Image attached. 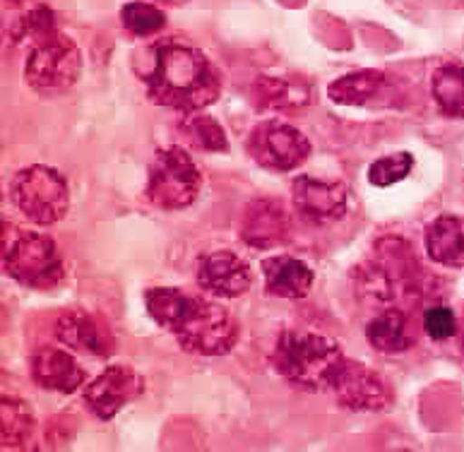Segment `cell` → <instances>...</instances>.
Listing matches in <instances>:
<instances>
[{"label": "cell", "instance_id": "obj_1", "mask_svg": "<svg viewBox=\"0 0 464 452\" xmlns=\"http://www.w3.org/2000/svg\"><path fill=\"white\" fill-rule=\"evenodd\" d=\"M150 97L161 106L195 113L215 104L222 80L205 53L193 46L164 42L154 49L152 70L145 75Z\"/></svg>", "mask_w": 464, "mask_h": 452}, {"label": "cell", "instance_id": "obj_2", "mask_svg": "<svg viewBox=\"0 0 464 452\" xmlns=\"http://www.w3.org/2000/svg\"><path fill=\"white\" fill-rule=\"evenodd\" d=\"M272 359L286 383L308 392L330 388L334 373L344 361L340 344L315 332H285Z\"/></svg>", "mask_w": 464, "mask_h": 452}, {"label": "cell", "instance_id": "obj_3", "mask_svg": "<svg viewBox=\"0 0 464 452\" xmlns=\"http://www.w3.org/2000/svg\"><path fill=\"white\" fill-rule=\"evenodd\" d=\"M3 270L17 284L46 292L61 284L63 258L56 244L36 231H17L3 244Z\"/></svg>", "mask_w": 464, "mask_h": 452}, {"label": "cell", "instance_id": "obj_4", "mask_svg": "<svg viewBox=\"0 0 464 452\" xmlns=\"http://www.w3.org/2000/svg\"><path fill=\"white\" fill-rule=\"evenodd\" d=\"M171 332L186 351L200 356H224L238 341V322L222 306L200 296H190V303Z\"/></svg>", "mask_w": 464, "mask_h": 452}, {"label": "cell", "instance_id": "obj_5", "mask_svg": "<svg viewBox=\"0 0 464 452\" xmlns=\"http://www.w3.org/2000/svg\"><path fill=\"white\" fill-rule=\"evenodd\" d=\"M145 193L154 207L167 212L190 207L200 195V171L190 154L180 147H167L154 154Z\"/></svg>", "mask_w": 464, "mask_h": 452}, {"label": "cell", "instance_id": "obj_6", "mask_svg": "<svg viewBox=\"0 0 464 452\" xmlns=\"http://www.w3.org/2000/svg\"><path fill=\"white\" fill-rule=\"evenodd\" d=\"M14 207L39 226L61 222L70 205L68 183L51 167H27L17 171L10 186Z\"/></svg>", "mask_w": 464, "mask_h": 452}, {"label": "cell", "instance_id": "obj_7", "mask_svg": "<svg viewBox=\"0 0 464 452\" xmlns=\"http://www.w3.org/2000/svg\"><path fill=\"white\" fill-rule=\"evenodd\" d=\"M82 72V56L68 36L53 34L29 51L24 77L42 97H61L77 82Z\"/></svg>", "mask_w": 464, "mask_h": 452}, {"label": "cell", "instance_id": "obj_8", "mask_svg": "<svg viewBox=\"0 0 464 452\" xmlns=\"http://www.w3.org/2000/svg\"><path fill=\"white\" fill-rule=\"evenodd\" d=\"M250 159L270 171H294L308 159L311 142L298 128L282 120L257 123L246 142Z\"/></svg>", "mask_w": 464, "mask_h": 452}, {"label": "cell", "instance_id": "obj_9", "mask_svg": "<svg viewBox=\"0 0 464 452\" xmlns=\"http://www.w3.org/2000/svg\"><path fill=\"white\" fill-rule=\"evenodd\" d=\"M330 389L342 407L352 411H381L392 404V388L388 380L361 361L344 359L334 373Z\"/></svg>", "mask_w": 464, "mask_h": 452}, {"label": "cell", "instance_id": "obj_10", "mask_svg": "<svg viewBox=\"0 0 464 452\" xmlns=\"http://www.w3.org/2000/svg\"><path fill=\"white\" fill-rule=\"evenodd\" d=\"M145 389V380L130 366H109L84 388V404L102 421H111L125 404L138 399Z\"/></svg>", "mask_w": 464, "mask_h": 452}, {"label": "cell", "instance_id": "obj_11", "mask_svg": "<svg viewBox=\"0 0 464 452\" xmlns=\"http://www.w3.org/2000/svg\"><path fill=\"white\" fill-rule=\"evenodd\" d=\"M294 209L308 224H330L344 216L349 205L347 188L342 183L320 181L311 176H298L291 186Z\"/></svg>", "mask_w": 464, "mask_h": 452}, {"label": "cell", "instance_id": "obj_12", "mask_svg": "<svg viewBox=\"0 0 464 452\" xmlns=\"http://www.w3.org/2000/svg\"><path fill=\"white\" fill-rule=\"evenodd\" d=\"M291 236V215L285 202L272 197H257L243 209L241 238L256 251L277 248Z\"/></svg>", "mask_w": 464, "mask_h": 452}, {"label": "cell", "instance_id": "obj_13", "mask_svg": "<svg viewBox=\"0 0 464 452\" xmlns=\"http://www.w3.org/2000/svg\"><path fill=\"white\" fill-rule=\"evenodd\" d=\"M198 284L217 299H236L253 284L248 263L231 251H215L198 263Z\"/></svg>", "mask_w": 464, "mask_h": 452}, {"label": "cell", "instance_id": "obj_14", "mask_svg": "<svg viewBox=\"0 0 464 452\" xmlns=\"http://www.w3.org/2000/svg\"><path fill=\"white\" fill-rule=\"evenodd\" d=\"M56 337L65 347L106 359L116 351V337L102 318L87 311H68L56 321Z\"/></svg>", "mask_w": 464, "mask_h": 452}, {"label": "cell", "instance_id": "obj_15", "mask_svg": "<svg viewBox=\"0 0 464 452\" xmlns=\"http://www.w3.org/2000/svg\"><path fill=\"white\" fill-rule=\"evenodd\" d=\"M327 94L342 106H388L397 91L392 80L381 70H356L334 80Z\"/></svg>", "mask_w": 464, "mask_h": 452}, {"label": "cell", "instance_id": "obj_16", "mask_svg": "<svg viewBox=\"0 0 464 452\" xmlns=\"http://www.w3.org/2000/svg\"><path fill=\"white\" fill-rule=\"evenodd\" d=\"M32 378L44 389L53 392H77L82 388L87 376L80 363L61 347H39L32 356Z\"/></svg>", "mask_w": 464, "mask_h": 452}, {"label": "cell", "instance_id": "obj_17", "mask_svg": "<svg viewBox=\"0 0 464 452\" xmlns=\"http://www.w3.org/2000/svg\"><path fill=\"white\" fill-rule=\"evenodd\" d=\"M263 277L267 292L282 299H304L313 289L315 274L304 260L291 255H275L263 263Z\"/></svg>", "mask_w": 464, "mask_h": 452}, {"label": "cell", "instance_id": "obj_18", "mask_svg": "<svg viewBox=\"0 0 464 452\" xmlns=\"http://www.w3.org/2000/svg\"><path fill=\"white\" fill-rule=\"evenodd\" d=\"M426 251L430 260L443 267L464 264V219L443 215L433 219L426 229Z\"/></svg>", "mask_w": 464, "mask_h": 452}, {"label": "cell", "instance_id": "obj_19", "mask_svg": "<svg viewBox=\"0 0 464 452\" xmlns=\"http://www.w3.org/2000/svg\"><path fill=\"white\" fill-rule=\"evenodd\" d=\"M366 337L371 347L381 354H402L414 347V337L409 334L407 315L397 308H385L368 322Z\"/></svg>", "mask_w": 464, "mask_h": 452}, {"label": "cell", "instance_id": "obj_20", "mask_svg": "<svg viewBox=\"0 0 464 452\" xmlns=\"http://www.w3.org/2000/svg\"><path fill=\"white\" fill-rule=\"evenodd\" d=\"M256 99L267 109H298L311 104L313 90L311 84L298 77H272L260 75L253 84Z\"/></svg>", "mask_w": 464, "mask_h": 452}, {"label": "cell", "instance_id": "obj_21", "mask_svg": "<svg viewBox=\"0 0 464 452\" xmlns=\"http://www.w3.org/2000/svg\"><path fill=\"white\" fill-rule=\"evenodd\" d=\"M430 91L438 109L450 119H464V68L462 65H443L433 72Z\"/></svg>", "mask_w": 464, "mask_h": 452}, {"label": "cell", "instance_id": "obj_22", "mask_svg": "<svg viewBox=\"0 0 464 452\" xmlns=\"http://www.w3.org/2000/svg\"><path fill=\"white\" fill-rule=\"evenodd\" d=\"M179 130L186 138L188 145H193L195 149L215 154L229 149V139H227L224 128L212 116H205L200 111L186 113V119L179 123Z\"/></svg>", "mask_w": 464, "mask_h": 452}, {"label": "cell", "instance_id": "obj_23", "mask_svg": "<svg viewBox=\"0 0 464 452\" xmlns=\"http://www.w3.org/2000/svg\"><path fill=\"white\" fill-rule=\"evenodd\" d=\"M188 303H190V293H183L174 286H152L145 292L147 313L157 325L169 330V332L180 321Z\"/></svg>", "mask_w": 464, "mask_h": 452}, {"label": "cell", "instance_id": "obj_24", "mask_svg": "<svg viewBox=\"0 0 464 452\" xmlns=\"http://www.w3.org/2000/svg\"><path fill=\"white\" fill-rule=\"evenodd\" d=\"M3 447H24L34 436V414L27 402L3 397Z\"/></svg>", "mask_w": 464, "mask_h": 452}, {"label": "cell", "instance_id": "obj_25", "mask_svg": "<svg viewBox=\"0 0 464 452\" xmlns=\"http://www.w3.org/2000/svg\"><path fill=\"white\" fill-rule=\"evenodd\" d=\"M121 24H123L132 36H154L167 27V14L157 5L132 0L121 7Z\"/></svg>", "mask_w": 464, "mask_h": 452}, {"label": "cell", "instance_id": "obj_26", "mask_svg": "<svg viewBox=\"0 0 464 452\" xmlns=\"http://www.w3.org/2000/svg\"><path fill=\"white\" fill-rule=\"evenodd\" d=\"M56 32V24H53V13L49 7H34L32 13H27L24 17L17 20L13 29V39L17 43H27V46H39L46 39H51Z\"/></svg>", "mask_w": 464, "mask_h": 452}, {"label": "cell", "instance_id": "obj_27", "mask_svg": "<svg viewBox=\"0 0 464 452\" xmlns=\"http://www.w3.org/2000/svg\"><path fill=\"white\" fill-rule=\"evenodd\" d=\"M414 168V157L409 152H397L390 157H381L368 167V181L375 188H388L395 183L404 181Z\"/></svg>", "mask_w": 464, "mask_h": 452}, {"label": "cell", "instance_id": "obj_28", "mask_svg": "<svg viewBox=\"0 0 464 452\" xmlns=\"http://www.w3.org/2000/svg\"><path fill=\"white\" fill-rule=\"evenodd\" d=\"M423 332L436 341L455 337V332H458V318H455V313H452V308L450 306L426 308V313H423Z\"/></svg>", "mask_w": 464, "mask_h": 452}, {"label": "cell", "instance_id": "obj_29", "mask_svg": "<svg viewBox=\"0 0 464 452\" xmlns=\"http://www.w3.org/2000/svg\"><path fill=\"white\" fill-rule=\"evenodd\" d=\"M157 3H161V5H183L188 0H157Z\"/></svg>", "mask_w": 464, "mask_h": 452}, {"label": "cell", "instance_id": "obj_30", "mask_svg": "<svg viewBox=\"0 0 464 452\" xmlns=\"http://www.w3.org/2000/svg\"><path fill=\"white\" fill-rule=\"evenodd\" d=\"M7 3H13V5H17V3H22V0H7Z\"/></svg>", "mask_w": 464, "mask_h": 452}]
</instances>
